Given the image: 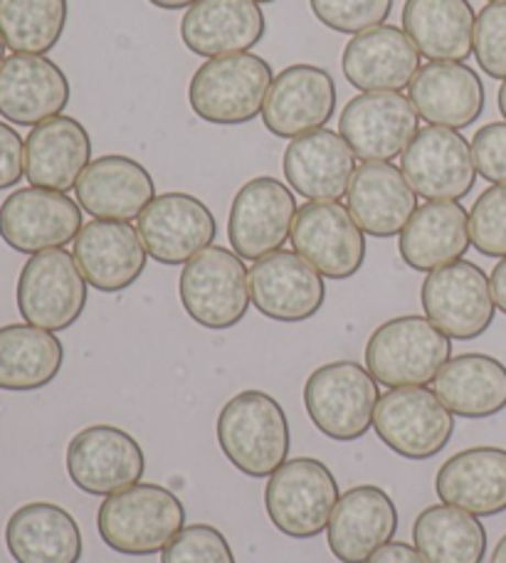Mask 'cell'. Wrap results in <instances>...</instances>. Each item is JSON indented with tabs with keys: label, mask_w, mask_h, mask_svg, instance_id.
<instances>
[{
	"label": "cell",
	"mask_w": 506,
	"mask_h": 563,
	"mask_svg": "<svg viewBox=\"0 0 506 563\" xmlns=\"http://www.w3.org/2000/svg\"><path fill=\"white\" fill-rule=\"evenodd\" d=\"M218 445L242 475L270 479L289 455V422L275 398L262 390H242L222 406Z\"/></svg>",
	"instance_id": "cell-1"
},
{
	"label": "cell",
	"mask_w": 506,
	"mask_h": 563,
	"mask_svg": "<svg viewBox=\"0 0 506 563\" xmlns=\"http://www.w3.org/2000/svg\"><path fill=\"white\" fill-rule=\"evenodd\" d=\"M184 525V501L170 489L146 482L105 497L97 515L101 541L124 556L158 554L180 534Z\"/></svg>",
	"instance_id": "cell-2"
},
{
	"label": "cell",
	"mask_w": 506,
	"mask_h": 563,
	"mask_svg": "<svg viewBox=\"0 0 506 563\" xmlns=\"http://www.w3.org/2000/svg\"><path fill=\"white\" fill-rule=\"evenodd\" d=\"M272 67L265 57L240 53L206 59L188 87V102L208 124L238 126L262 114L272 87Z\"/></svg>",
	"instance_id": "cell-3"
},
{
	"label": "cell",
	"mask_w": 506,
	"mask_h": 563,
	"mask_svg": "<svg viewBox=\"0 0 506 563\" xmlns=\"http://www.w3.org/2000/svg\"><path fill=\"white\" fill-rule=\"evenodd\" d=\"M452 356V339L428 317L405 314L381 324L366 344V368L381 386H428Z\"/></svg>",
	"instance_id": "cell-4"
},
{
	"label": "cell",
	"mask_w": 506,
	"mask_h": 563,
	"mask_svg": "<svg viewBox=\"0 0 506 563\" xmlns=\"http://www.w3.org/2000/svg\"><path fill=\"white\" fill-rule=\"evenodd\" d=\"M378 380L356 361L319 366L304 384V406L321 435L353 442L366 435L378 408Z\"/></svg>",
	"instance_id": "cell-5"
},
{
	"label": "cell",
	"mask_w": 506,
	"mask_h": 563,
	"mask_svg": "<svg viewBox=\"0 0 506 563\" xmlns=\"http://www.w3.org/2000/svg\"><path fill=\"white\" fill-rule=\"evenodd\" d=\"M178 295L186 314L202 329H232L250 309V269L238 253L210 245L186 263Z\"/></svg>",
	"instance_id": "cell-6"
},
{
	"label": "cell",
	"mask_w": 506,
	"mask_h": 563,
	"mask_svg": "<svg viewBox=\"0 0 506 563\" xmlns=\"http://www.w3.org/2000/svg\"><path fill=\"white\" fill-rule=\"evenodd\" d=\"M339 505V482L314 457L287 460L267 479L265 509L272 525L292 539L319 537Z\"/></svg>",
	"instance_id": "cell-7"
},
{
	"label": "cell",
	"mask_w": 506,
	"mask_h": 563,
	"mask_svg": "<svg viewBox=\"0 0 506 563\" xmlns=\"http://www.w3.org/2000/svg\"><path fill=\"white\" fill-rule=\"evenodd\" d=\"M18 311L25 324L65 331L87 307V279L65 247L30 255L18 277Z\"/></svg>",
	"instance_id": "cell-8"
},
{
	"label": "cell",
	"mask_w": 506,
	"mask_h": 563,
	"mask_svg": "<svg viewBox=\"0 0 506 563\" xmlns=\"http://www.w3.org/2000/svg\"><path fill=\"white\" fill-rule=\"evenodd\" d=\"M373 430L396 455L420 462L440 455L450 445L454 418L430 388H391L378 400Z\"/></svg>",
	"instance_id": "cell-9"
},
{
	"label": "cell",
	"mask_w": 506,
	"mask_h": 563,
	"mask_svg": "<svg viewBox=\"0 0 506 563\" xmlns=\"http://www.w3.org/2000/svg\"><path fill=\"white\" fill-rule=\"evenodd\" d=\"M420 301L425 317L454 341L482 336L497 314L490 277L468 260H458L425 277Z\"/></svg>",
	"instance_id": "cell-10"
},
{
	"label": "cell",
	"mask_w": 506,
	"mask_h": 563,
	"mask_svg": "<svg viewBox=\"0 0 506 563\" xmlns=\"http://www.w3.org/2000/svg\"><path fill=\"white\" fill-rule=\"evenodd\" d=\"M400 170L418 196L428 203L452 200L460 203L477 184V164L472 146L454 129L425 126L403 151Z\"/></svg>",
	"instance_id": "cell-11"
},
{
	"label": "cell",
	"mask_w": 506,
	"mask_h": 563,
	"mask_svg": "<svg viewBox=\"0 0 506 563\" xmlns=\"http://www.w3.org/2000/svg\"><path fill=\"white\" fill-rule=\"evenodd\" d=\"M67 475L77 489L95 497H111L134 487L144 477V450L117 426H89L67 445Z\"/></svg>",
	"instance_id": "cell-12"
},
{
	"label": "cell",
	"mask_w": 506,
	"mask_h": 563,
	"mask_svg": "<svg viewBox=\"0 0 506 563\" xmlns=\"http://www.w3.org/2000/svg\"><path fill=\"white\" fill-rule=\"evenodd\" d=\"M299 213L295 194L272 176L248 180L230 206L228 238L242 260L267 257L287 243Z\"/></svg>",
	"instance_id": "cell-13"
},
{
	"label": "cell",
	"mask_w": 506,
	"mask_h": 563,
	"mask_svg": "<svg viewBox=\"0 0 506 563\" xmlns=\"http://www.w3.org/2000/svg\"><path fill=\"white\" fill-rule=\"evenodd\" d=\"M82 230V208L67 194L18 188L0 203V238L23 255L65 247Z\"/></svg>",
	"instance_id": "cell-14"
},
{
	"label": "cell",
	"mask_w": 506,
	"mask_h": 563,
	"mask_svg": "<svg viewBox=\"0 0 506 563\" xmlns=\"http://www.w3.org/2000/svg\"><path fill=\"white\" fill-rule=\"evenodd\" d=\"M289 240L295 253L329 279L353 277L366 260V235L341 203H304Z\"/></svg>",
	"instance_id": "cell-15"
},
{
	"label": "cell",
	"mask_w": 506,
	"mask_h": 563,
	"mask_svg": "<svg viewBox=\"0 0 506 563\" xmlns=\"http://www.w3.org/2000/svg\"><path fill=\"white\" fill-rule=\"evenodd\" d=\"M420 117L400 92H363L343 107L339 134L363 164L403 156L418 134Z\"/></svg>",
	"instance_id": "cell-16"
},
{
	"label": "cell",
	"mask_w": 506,
	"mask_h": 563,
	"mask_svg": "<svg viewBox=\"0 0 506 563\" xmlns=\"http://www.w3.org/2000/svg\"><path fill=\"white\" fill-rule=\"evenodd\" d=\"M139 235L148 257L176 267L186 265L218 238V220L210 208L190 194H164L139 216Z\"/></svg>",
	"instance_id": "cell-17"
},
{
	"label": "cell",
	"mask_w": 506,
	"mask_h": 563,
	"mask_svg": "<svg viewBox=\"0 0 506 563\" xmlns=\"http://www.w3.org/2000/svg\"><path fill=\"white\" fill-rule=\"evenodd\" d=\"M337 112V82L323 67L292 65L272 79L262 122L277 139H297L327 126Z\"/></svg>",
	"instance_id": "cell-18"
},
{
	"label": "cell",
	"mask_w": 506,
	"mask_h": 563,
	"mask_svg": "<svg viewBox=\"0 0 506 563\" xmlns=\"http://www.w3.org/2000/svg\"><path fill=\"white\" fill-rule=\"evenodd\" d=\"M250 299L262 317L299 324L319 314L327 287L307 260L289 250H277L250 267Z\"/></svg>",
	"instance_id": "cell-19"
},
{
	"label": "cell",
	"mask_w": 506,
	"mask_h": 563,
	"mask_svg": "<svg viewBox=\"0 0 506 563\" xmlns=\"http://www.w3.org/2000/svg\"><path fill=\"white\" fill-rule=\"evenodd\" d=\"M282 168L297 196L311 203H339L356 174V156L341 134L317 129L289 141Z\"/></svg>",
	"instance_id": "cell-20"
},
{
	"label": "cell",
	"mask_w": 506,
	"mask_h": 563,
	"mask_svg": "<svg viewBox=\"0 0 506 563\" xmlns=\"http://www.w3.org/2000/svg\"><path fill=\"white\" fill-rule=\"evenodd\" d=\"M69 79L43 55H13L0 67V117L18 126H37L69 104Z\"/></svg>",
	"instance_id": "cell-21"
},
{
	"label": "cell",
	"mask_w": 506,
	"mask_h": 563,
	"mask_svg": "<svg viewBox=\"0 0 506 563\" xmlns=\"http://www.w3.org/2000/svg\"><path fill=\"white\" fill-rule=\"evenodd\" d=\"M75 260L89 287L105 295L129 289L144 275L146 247L139 230L119 220H92L75 238Z\"/></svg>",
	"instance_id": "cell-22"
},
{
	"label": "cell",
	"mask_w": 506,
	"mask_h": 563,
	"mask_svg": "<svg viewBox=\"0 0 506 563\" xmlns=\"http://www.w3.org/2000/svg\"><path fill=\"white\" fill-rule=\"evenodd\" d=\"M398 531V509L388 492L361 485L339 497L329 519V549L341 563H366L378 549L391 544Z\"/></svg>",
	"instance_id": "cell-23"
},
{
	"label": "cell",
	"mask_w": 506,
	"mask_h": 563,
	"mask_svg": "<svg viewBox=\"0 0 506 563\" xmlns=\"http://www.w3.org/2000/svg\"><path fill=\"white\" fill-rule=\"evenodd\" d=\"M341 69L361 92H400L418 75L420 53L405 30L381 25L349 40Z\"/></svg>",
	"instance_id": "cell-24"
},
{
	"label": "cell",
	"mask_w": 506,
	"mask_h": 563,
	"mask_svg": "<svg viewBox=\"0 0 506 563\" xmlns=\"http://www.w3.org/2000/svg\"><path fill=\"white\" fill-rule=\"evenodd\" d=\"M265 30V13L255 0H198L180 20L184 45L208 59L250 53Z\"/></svg>",
	"instance_id": "cell-25"
},
{
	"label": "cell",
	"mask_w": 506,
	"mask_h": 563,
	"mask_svg": "<svg viewBox=\"0 0 506 563\" xmlns=\"http://www.w3.org/2000/svg\"><path fill=\"white\" fill-rule=\"evenodd\" d=\"M410 102L430 126H472L484 112L487 92L482 77L464 63H428L410 82Z\"/></svg>",
	"instance_id": "cell-26"
},
{
	"label": "cell",
	"mask_w": 506,
	"mask_h": 563,
	"mask_svg": "<svg viewBox=\"0 0 506 563\" xmlns=\"http://www.w3.org/2000/svg\"><path fill=\"white\" fill-rule=\"evenodd\" d=\"M77 203L95 220H129L139 218L156 198V184L139 161L107 154L87 166L77 184Z\"/></svg>",
	"instance_id": "cell-27"
},
{
	"label": "cell",
	"mask_w": 506,
	"mask_h": 563,
	"mask_svg": "<svg viewBox=\"0 0 506 563\" xmlns=\"http://www.w3.org/2000/svg\"><path fill=\"white\" fill-rule=\"evenodd\" d=\"M89 164L92 139L73 117L47 119L25 139V178L35 188L67 194L77 188Z\"/></svg>",
	"instance_id": "cell-28"
},
{
	"label": "cell",
	"mask_w": 506,
	"mask_h": 563,
	"mask_svg": "<svg viewBox=\"0 0 506 563\" xmlns=\"http://www.w3.org/2000/svg\"><path fill=\"white\" fill-rule=\"evenodd\" d=\"M349 213L373 238L400 235L418 210L415 194L403 170L388 161H371L356 168L349 186Z\"/></svg>",
	"instance_id": "cell-29"
},
{
	"label": "cell",
	"mask_w": 506,
	"mask_h": 563,
	"mask_svg": "<svg viewBox=\"0 0 506 563\" xmlns=\"http://www.w3.org/2000/svg\"><path fill=\"white\" fill-rule=\"evenodd\" d=\"M442 505L494 517L506 511V450L470 448L452 455L435 477Z\"/></svg>",
	"instance_id": "cell-30"
},
{
	"label": "cell",
	"mask_w": 506,
	"mask_h": 563,
	"mask_svg": "<svg viewBox=\"0 0 506 563\" xmlns=\"http://www.w3.org/2000/svg\"><path fill=\"white\" fill-rule=\"evenodd\" d=\"M6 547L15 563H79L82 531L67 509L53 501H30L10 515Z\"/></svg>",
	"instance_id": "cell-31"
},
{
	"label": "cell",
	"mask_w": 506,
	"mask_h": 563,
	"mask_svg": "<svg viewBox=\"0 0 506 563\" xmlns=\"http://www.w3.org/2000/svg\"><path fill=\"white\" fill-rule=\"evenodd\" d=\"M472 245L470 213L452 200L425 203L400 233V257L415 273H435L462 260Z\"/></svg>",
	"instance_id": "cell-32"
},
{
	"label": "cell",
	"mask_w": 506,
	"mask_h": 563,
	"mask_svg": "<svg viewBox=\"0 0 506 563\" xmlns=\"http://www.w3.org/2000/svg\"><path fill=\"white\" fill-rule=\"evenodd\" d=\"M477 13L470 0H405L403 30L430 63H462L474 49Z\"/></svg>",
	"instance_id": "cell-33"
},
{
	"label": "cell",
	"mask_w": 506,
	"mask_h": 563,
	"mask_svg": "<svg viewBox=\"0 0 506 563\" xmlns=\"http://www.w3.org/2000/svg\"><path fill=\"white\" fill-rule=\"evenodd\" d=\"M435 394L452 416L492 418L506 408V366L487 354L454 356L435 378Z\"/></svg>",
	"instance_id": "cell-34"
},
{
	"label": "cell",
	"mask_w": 506,
	"mask_h": 563,
	"mask_svg": "<svg viewBox=\"0 0 506 563\" xmlns=\"http://www.w3.org/2000/svg\"><path fill=\"white\" fill-rule=\"evenodd\" d=\"M65 364V346L53 331L33 324L0 327V390H40Z\"/></svg>",
	"instance_id": "cell-35"
},
{
	"label": "cell",
	"mask_w": 506,
	"mask_h": 563,
	"mask_svg": "<svg viewBox=\"0 0 506 563\" xmlns=\"http://www.w3.org/2000/svg\"><path fill=\"white\" fill-rule=\"evenodd\" d=\"M413 541L428 563H482L487 554L482 521L450 505L422 509L413 525Z\"/></svg>",
	"instance_id": "cell-36"
},
{
	"label": "cell",
	"mask_w": 506,
	"mask_h": 563,
	"mask_svg": "<svg viewBox=\"0 0 506 563\" xmlns=\"http://www.w3.org/2000/svg\"><path fill=\"white\" fill-rule=\"evenodd\" d=\"M67 0H0V37L13 55H47L67 25Z\"/></svg>",
	"instance_id": "cell-37"
},
{
	"label": "cell",
	"mask_w": 506,
	"mask_h": 563,
	"mask_svg": "<svg viewBox=\"0 0 506 563\" xmlns=\"http://www.w3.org/2000/svg\"><path fill=\"white\" fill-rule=\"evenodd\" d=\"M396 0H309L314 18L333 33L359 35L386 25Z\"/></svg>",
	"instance_id": "cell-38"
},
{
	"label": "cell",
	"mask_w": 506,
	"mask_h": 563,
	"mask_svg": "<svg viewBox=\"0 0 506 563\" xmlns=\"http://www.w3.org/2000/svg\"><path fill=\"white\" fill-rule=\"evenodd\" d=\"M470 240L484 257H506V186H492L474 200Z\"/></svg>",
	"instance_id": "cell-39"
},
{
	"label": "cell",
	"mask_w": 506,
	"mask_h": 563,
	"mask_svg": "<svg viewBox=\"0 0 506 563\" xmlns=\"http://www.w3.org/2000/svg\"><path fill=\"white\" fill-rule=\"evenodd\" d=\"M161 563H238L228 539L210 525H190L161 551Z\"/></svg>",
	"instance_id": "cell-40"
},
{
	"label": "cell",
	"mask_w": 506,
	"mask_h": 563,
	"mask_svg": "<svg viewBox=\"0 0 506 563\" xmlns=\"http://www.w3.org/2000/svg\"><path fill=\"white\" fill-rule=\"evenodd\" d=\"M474 57L484 75L506 79V3L482 8L474 25Z\"/></svg>",
	"instance_id": "cell-41"
},
{
	"label": "cell",
	"mask_w": 506,
	"mask_h": 563,
	"mask_svg": "<svg viewBox=\"0 0 506 563\" xmlns=\"http://www.w3.org/2000/svg\"><path fill=\"white\" fill-rule=\"evenodd\" d=\"M477 174L494 186H506V122L482 126L472 139Z\"/></svg>",
	"instance_id": "cell-42"
},
{
	"label": "cell",
	"mask_w": 506,
	"mask_h": 563,
	"mask_svg": "<svg viewBox=\"0 0 506 563\" xmlns=\"http://www.w3.org/2000/svg\"><path fill=\"white\" fill-rule=\"evenodd\" d=\"M25 176V141L13 126L0 122V190L20 184Z\"/></svg>",
	"instance_id": "cell-43"
},
{
	"label": "cell",
	"mask_w": 506,
	"mask_h": 563,
	"mask_svg": "<svg viewBox=\"0 0 506 563\" xmlns=\"http://www.w3.org/2000/svg\"><path fill=\"white\" fill-rule=\"evenodd\" d=\"M366 563H428L420 554L418 549H413L410 544H403V541H393V544H386L378 549Z\"/></svg>",
	"instance_id": "cell-44"
},
{
	"label": "cell",
	"mask_w": 506,
	"mask_h": 563,
	"mask_svg": "<svg viewBox=\"0 0 506 563\" xmlns=\"http://www.w3.org/2000/svg\"><path fill=\"white\" fill-rule=\"evenodd\" d=\"M490 285H492L494 305H497L502 314H506V257H502V263L492 269Z\"/></svg>",
	"instance_id": "cell-45"
},
{
	"label": "cell",
	"mask_w": 506,
	"mask_h": 563,
	"mask_svg": "<svg viewBox=\"0 0 506 563\" xmlns=\"http://www.w3.org/2000/svg\"><path fill=\"white\" fill-rule=\"evenodd\" d=\"M148 3L161 8V10H184V8L196 5L198 0H148Z\"/></svg>",
	"instance_id": "cell-46"
},
{
	"label": "cell",
	"mask_w": 506,
	"mask_h": 563,
	"mask_svg": "<svg viewBox=\"0 0 506 563\" xmlns=\"http://www.w3.org/2000/svg\"><path fill=\"white\" fill-rule=\"evenodd\" d=\"M492 563H506V534L499 539V544L494 547Z\"/></svg>",
	"instance_id": "cell-47"
},
{
	"label": "cell",
	"mask_w": 506,
	"mask_h": 563,
	"mask_svg": "<svg viewBox=\"0 0 506 563\" xmlns=\"http://www.w3.org/2000/svg\"><path fill=\"white\" fill-rule=\"evenodd\" d=\"M499 112L506 119V79H504L502 87H499Z\"/></svg>",
	"instance_id": "cell-48"
},
{
	"label": "cell",
	"mask_w": 506,
	"mask_h": 563,
	"mask_svg": "<svg viewBox=\"0 0 506 563\" xmlns=\"http://www.w3.org/2000/svg\"><path fill=\"white\" fill-rule=\"evenodd\" d=\"M3 63H6V43L3 37H0V67H3Z\"/></svg>",
	"instance_id": "cell-49"
},
{
	"label": "cell",
	"mask_w": 506,
	"mask_h": 563,
	"mask_svg": "<svg viewBox=\"0 0 506 563\" xmlns=\"http://www.w3.org/2000/svg\"><path fill=\"white\" fill-rule=\"evenodd\" d=\"M255 3H275V0H255Z\"/></svg>",
	"instance_id": "cell-50"
},
{
	"label": "cell",
	"mask_w": 506,
	"mask_h": 563,
	"mask_svg": "<svg viewBox=\"0 0 506 563\" xmlns=\"http://www.w3.org/2000/svg\"><path fill=\"white\" fill-rule=\"evenodd\" d=\"M490 3H506V0H490Z\"/></svg>",
	"instance_id": "cell-51"
}]
</instances>
